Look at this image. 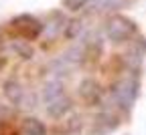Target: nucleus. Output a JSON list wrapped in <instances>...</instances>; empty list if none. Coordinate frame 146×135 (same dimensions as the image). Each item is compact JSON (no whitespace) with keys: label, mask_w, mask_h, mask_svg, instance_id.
Instances as JSON below:
<instances>
[{"label":"nucleus","mask_w":146,"mask_h":135,"mask_svg":"<svg viewBox=\"0 0 146 135\" xmlns=\"http://www.w3.org/2000/svg\"><path fill=\"white\" fill-rule=\"evenodd\" d=\"M71 111V99L65 97V95H61L59 99H55L51 103H47V113L51 115V117L55 119H61L63 115H67Z\"/></svg>","instance_id":"20e7f679"},{"label":"nucleus","mask_w":146,"mask_h":135,"mask_svg":"<svg viewBox=\"0 0 146 135\" xmlns=\"http://www.w3.org/2000/svg\"><path fill=\"white\" fill-rule=\"evenodd\" d=\"M63 83L61 81H49V83H45V87H43V93H41V97H43V101L45 103H51V101H55V99H59L61 95H63Z\"/></svg>","instance_id":"423d86ee"},{"label":"nucleus","mask_w":146,"mask_h":135,"mask_svg":"<svg viewBox=\"0 0 146 135\" xmlns=\"http://www.w3.org/2000/svg\"><path fill=\"white\" fill-rule=\"evenodd\" d=\"M136 34V24L124 16H114L106 22V36L112 43H124Z\"/></svg>","instance_id":"f03ea898"},{"label":"nucleus","mask_w":146,"mask_h":135,"mask_svg":"<svg viewBox=\"0 0 146 135\" xmlns=\"http://www.w3.org/2000/svg\"><path fill=\"white\" fill-rule=\"evenodd\" d=\"M87 2H89V0H63V6H65L67 10H79V8H83Z\"/></svg>","instance_id":"f8f14e48"},{"label":"nucleus","mask_w":146,"mask_h":135,"mask_svg":"<svg viewBox=\"0 0 146 135\" xmlns=\"http://www.w3.org/2000/svg\"><path fill=\"white\" fill-rule=\"evenodd\" d=\"M10 47H12V50H16L18 54H21L23 59H33V48H31V45H27V43H23V41H14Z\"/></svg>","instance_id":"9d476101"},{"label":"nucleus","mask_w":146,"mask_h":135,"mask_svg":"<svg viewBox=\"0 0 146 135\" xmlns=\"http://www.w3.org/2000/svg\"><path fill=\"white\" fill-rule=\"evenodd\" d=\"M79 95H81L85 101L96 103V99L100 97V85H98L94 79H85V81H81V85H79Z\"/></svg>","instance_id":"0eeeda50"},{"label":"nucleus","mask_w":146,"mask_h":135,"mask_svg":"<svg viewBox=\"0 0 146 135\" xmlns=\"http://www.w3.org/2000/svg\"><path fill=\"white\" fill-rule=\"evenodd\" d=\"M23 131H25V135H47L45 123L36 117H27L23 123Z\"/></svg>","instance_id":"6e6552de"},{"label":"nucleus","mask_w":146,"mask_h":135,"mask_svg":"<svg viewBox=\"0 0 146 135\" xmlns=\"http://www.w3.org/2000/svg\"><path fill=\"white\" fill-rule=\"evenodd\" d=\"M21 107H23V109H33V107H35V95L25 93V97H23V101H21Z\"/></svg>","instance_id":"ddd939ff"},{"label":"nucleus","mask_w":146,"mask_h":135,"mask_svg":"<svg viewBox=\"0 0 146 135\" xmlns=\"http://www.w3.org/2000/svg\"><path fill=\"white\" fill-rule=\"evenodd\" d=\"M83 54H85V48L83 47H79V45H75V47H71L69 50H65L63 52V56L71 63V65H77L79 61H83Z\"/></svg>","instance_id":"1a4fd4ad"},{"label":"nucleus","mask_w":146,"mask_h":135,"mask_svg":"<svg viewBox=\"0 0 146 135\" xmlns=\"http://www.w3.org/2000/svg\"><path fill=\"white\" fill-rule=\"evenodd\" d=\"M138 89H140V83L136 77H126V79H120L118 83L112 85L110 95H112V99L118 107H122L124 111H130L138 99Z\"/></svg>","instance_id":"f257e3e1"},{"label":"nucleus","mask_w":146,"mask_h":135,"mask_svg":"<svg viewBox=\"0 0 146 135\" xmlns=\"http://www.w3.org/2000/svg\"><path fill=\"white\" fill-rule=\"evenodd\" d=\"M12 26L25 30V34L31 36V38H36V36L43 32V28H45V26L36 20L35 16H31V14H21V16H16L14 20H12Z\"/></svg>","instance_id":"7ed1b4c3"},{"label":"nucleus","mask_w":146,"mask_h":135,"mask_svg":"<svg viewBox=\"0 0 146 135\" xmlns=\"http://www.w3.org/2000/svg\"><path fill=\"white\" fill-rule=\"evenodd\" d=\"M4 95H6V99L12 105H21V101L25 97V89H23V85L18 83L16 79H8L4 83Z\"/></svg>","instance_id":"39448f33"},{"label":"nucleus","mask_w":146,"mask_h":135,"mask_svg":"<svg viewBox=\"0 0 146 135\" xmlns=\"http://www.w3.org/2000/svg\"><path fill=\"white\" fill-rule=\"evenodd\" d=\"M81 32H83V24H81L79 20H73V22H69V24H67V28H65V36L69 38V41L77 38Z\"/></svg>","instance_id":"9b49d317"}]
</instances>
